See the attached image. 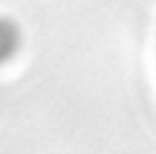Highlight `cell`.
<instances>
[{"mask_svg":"<svg viewBox=\"0 0 156 154\" xmlns=\"http://www.w3.org/2000/svg\"><path fill=\"white\" fill-rule=\"evenodd\" d=\"M4 50H6V30L0 26V55H4Z\"/></svg>","mask_w":156,"mask_h":154,"instance_id":"cell-1","label":"cell"}]
</instances>
